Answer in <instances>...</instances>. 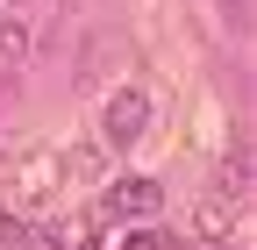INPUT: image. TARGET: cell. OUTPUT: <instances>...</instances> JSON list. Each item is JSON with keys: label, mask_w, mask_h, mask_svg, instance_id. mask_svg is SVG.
Wrapping results in <instances>:
<instances>
[{"label": "cell", "mask_w": 257, "mask_h": 250, "mask_svg": "<svg viewBox=\"0 0 257 250\" xmlns=\"http://www.w3.org/2000/svg\"><path fill=\"white\" fill-rule=\"evenodd\" d=\"M150 136V93L143 86H114L107 107H100V143L107 150H136Z\"/></svg>", "instance_id": "obj_2"}, {"label": "cell", "mask_w": 257, "mask_h": 250, "mask_svg": "<svg viewBox=\"0 0 257 250\" xmlns=\"http://www.w3.org/2000/svg\"><path fill=\"white\" fill-rule=\"evenodd\" d=\"M29 57H36V22H29V8L0 15V86H15L29 72Z\"/></svg>", "instance_id": "obj_4"}, {"label": "cell", "mask_w": 257, "mask_h": 250, "mask_svg": "<svg viewBox=\"0 0 257 250\" xmlns=\"http://www.w3.org/2000/svg\"><path fill=\"white\" fill-rule=\"evenodd\" d=\"M193 250H243L236 236H214V243H193Z\"/></svg>", "instance_id": "obj_8"}, {"label": "cell", "mask_w": 257, "mask_h": 250, "mask_svg": "<svg viewBox=\"0 0 257 250\" xmlns=\"http://www.w3.org/2000/svg\"><path fill=\"white\" fill-rule=\"evenodd\" d=\"M57 193H64L57 150H22V158L8 165V179H0V207H15V214H43Z\"/></svg>", "instance_id": "obj_1"}, {"label": "cell", "mask_w": 257, "mask_h": 250, "mask_svg": "<svg viewBox=\"0 0 257 250\" xmlns=\"http://www.w3.org/2000/svg\"><path fill=\"white\" fill-rule=\"evenodd\" d=\"M100 214H107V222H157V214H165V186L143 179V172H121L100 193Z\"/></svg>", "instance_id": "obj_3"}, {"label": "cell", "mask_w": 257, "mask_h": 250, "mask_svg": "<svg viewBox=\"0 0 257 250\" xmlns=\"http://www.w3.org/2000/svg\"><path fill=\"white\" fill-rule=\"evenodd\" d=\"M214 200H229V207H243V200H250V150H243V143L214 165Z\"/></svg>", "instance_id": "obj_5"}, {"label": "cell", "mask_w": 257, "mask_h": 250, "mask_svg": "<svg viewBox=\"0 0 257 250\" xmlns=\"http://www.w3.org/2000/svg\"><path fill=\"white\" fill-rule=\"evenodd\" d=\"M114 250H165V236H157L150 222H136V229H121V243Z\"/></svg>", "instance_id": "obj_7"}, {"label": "cell", "mask_w": 257, "mask_h": 250, "mask_svg": "<svg viewBox=\"0 0 257 250\" xmlns=\"http://www.w3.org/2000/svg\"><path fill=\"white\" fill-rule=\"evenodd\" d=\"M221 8H229V15H236V22H243V15H250V0H221Z\"/></svg>", "instance_id": "obj_9"}, {"label": "cell", "mask_w": 257, "mask_h": 250, "mask_svg": "<svg viewBox=\"0 0 257 250\" xmlns=\"http://www.w3.org/2000/svg\"><path fill=\"white\" fill-rule=\"evenodd\" d=\"M236 214L243 207H229V200H200V207H193V243H214V236H236Z\"/></svg>", "instance_id": "obj_6"}]
</instances>
